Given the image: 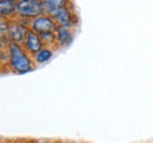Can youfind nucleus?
Masks as SVG:
<instances>
[{"label":"nucleus","instance_id":"obj_1","mask_svg":"<svg viewBox=\"0 0 153 143\" xmlns=\"http://www.w3.org/2000/svg\"><path fill=\"white\" fill-rule=\"evenodd\" d=\"M10 60L6 68L17 74H25L32 72L36 67L33 57L25 51V48L18 43H11L8 47Z\"/></svg>","mask_w":153,"mask_h":143},{"label":"nucleus","instance_id":"obj_2","mask_svg":"<svg viewBox=\"0 0 153 143\" xmlns=\"http://www.w3.org/2000/svg\"><path fill=\"white\" fill-rule=\"evenodd\" d=\"M42 14H45L44 0H18L17 18L33 20Z\"/></svg>","mask_w":153,"mask_h":143},{"label":"nucleus","instance_id":"obj_3","mask_svg":"<svg viewBox=\"0 0 153 143\" xmlns=\"http://www.w3.org/2000/svg\"><path fill=\"white\" fill-rule=\"evenodd\" d=\"M54 21L57 22L58 26H62V27H70L73 28L78 22L76 15L73 13L70 2L66 1L59 10L57 11V13L53 15Z\"/></svg>","mask_w":153,"mask_h":143},{"label":"nucleus","instance_id":"obj_4","mask_svg":"<svg viewBox=\"0 0 153 143\" xmlns=\"http://www.w3.org/2000/svg\"><path fill=\"white\" fill-rule=\"evenodd\" d=\"M58 25L54 21L53 17L47 15V14H42L38 18L33 19L31 22V31L40 34L44 33H48V32H56Z\"/></svg>","mask_w":153,"mask_h":143},{"label":"nucleus","instance_id":"obj_5","mask_svg":"<svg viewBox=\"0 0 153 143\" xmlns=\"http://www.w3.org/2000/svg\"><path fill=\"white\" fill-rule=\"evenodd\" d=\"M30 31L31 29L28 27L24 26L18 19H14V20H12V24H11V29H10V33H8V38L11 40V42L22 46L26 38L28 35V33H30Z\"/></svg>","mask_w":153,"mask_h":143},{"label":"nucleus","instance_id":"obj_6","mask_svg":"<svg viewBox=\"0 0 153 143\" xmlns=\"http://www.w3.org/2000/svg\"><path fill=\"white\" fill-rule=\"evenodd\" d=\"M22 47L25 48V51L27 53L33 57L45 47V45H44V42H42V40H41V38H40L38 33H36L33 31H30V33L26 38Z\"/></svg>","mask_w":153,"mask_h":143},{"label":"nucleus","instance_id":"obj_7","mask_svg":"<svg viewBox=\"0 0 153 143\" xmlns=\"http://www.w3.org/2000/svg\"><path fill=\"white\" fill-rule=\"evenodd\" d=\"M56 36H57V47L64 48L71 45V42L73 41L74 31L73 28H70V27L58 26L56 29Z\"/></svg>","mask_w":153,"mask_h":143},{"label":"nucleus","instance_id":"obj_8","mask_svg":"<svg viewBox=\"0 0 153 143\" xmlns=\"http://www.w3.org/2000/svg\"><path fill=\"white\" fill-rule=\"evenodd\" d=\"M17 0H1L0 1V17L1 19L14 20L17 19Z\"/></svg>","mask_w":153,"mask_h":143},{"label":"nucleus","instance_id":"obj_9","mask_svg":"<svg viewBox=\"0 0 153 143\" xmlns=\"http://www.w3.org/2000/svg\"><path fill=\"white\" fill-rule=\"evenodd\" d=\"M65 0H44V11L45 14L53 17L57 11L65 4Z\"/></svg>","mask_w":153,"mask_h":143},{"label":"nucleus","instance_id":"obj_10","mask_svg":"<svg viewBox=\"0 0 153 143\" xmlns=\"http://www.w3.org/2000/svg\"><path fill=\"white\" fill-rule=\"evenodd\" d=\"M53 53H54V48L44 47L36 56H33L34 63H36V65H42V63L50 61V60L52 59V56H53Z\"/></svg>","mask_w":153,"mask_h":143},{"label":"nucleus","instance_id":"obj_11","mask_svg":"<svg viewBox=\"0 0 153 143\" xmlns=\"http://www.w3.org/2000/svg\"><path fill=\"white\" fill-rule=\"evenodd\" d=\"M40 38L45 45V47H50V48H56L57 47V36L56 32H48V33H44L40 34Z\"/></svg>","mask_w":153,"mask_h":143},{"label":"nucleus","instance_id":"obj_12","mask_svg":"<svg viewBox=\"0 0 153 143\" xmlns=\"http://www.w3.org/2000/svg\"><path fill=\"white\" fill-rule=\"evenodd\" d=\"M11 24H12V20H7V19L0 20V36H8Z\"/></svg>","mask_w":153,"mask_h":143},{"label":"nucleus","instance_id":"obj_13","mask_svg":"<svg viewBox=\"0 0 153 143\" xmlns=\"http://www.w3.org/2000/svg\"><path fill=\"white\" fill-rule=\"evenodd\" d=\"M65 143H80V142H76V141H70V142H65Z\"/></svg>","mask_w":153,"mask_h":143}]
</instances>
